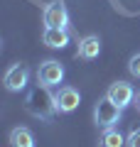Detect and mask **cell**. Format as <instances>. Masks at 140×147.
Wrapping results in <instances>:
<instances>
[{
	"mask_svg": "<svg viewBox=\"0 0 140 147\" xmlns=\"http://www.w3.org/2000/svg\"><path fill=\"white\" fill-rule=\"evenodd\" d=\"M25 110L32 118H37V120H49V118L57 115L59 113L57 98L52 96L49 86H44V84L35 86V88L30 91V96H27V100H25Z\"/></svg>",
	"mask_w": 140,
	"mask_h": 147,
	"instance_id": "6da1fadb",
	"label": "cell"
},
{
	"mask_svg": "<svg viewBox=\"0 0 140 147\" xmlns=\"http://www.w3.org/2000/svg\"><path fill=\"white\" fill-rule=\"evenodd\" d=\"M120 113H123V108H120L118 103H113L108 96H103V98L96 103V108H93V120H96L99 127L108 130V127H116L120 123Z\"/></svg>",
	"mask_w": 140,
	"mask_h": 147,
	"instance_id": "7a4b0ae2",
	"label": "cell"
},
{
	"mask_svg": "<svg viewBox=\"0 0 140 147\" xmlns=\"http://www.w3.org/2000/svg\"><path fill=\"white\" fill-rule=\"evenodd\" d=\"M37 79H39V84L49 86V88H52V86H59L64 81V66L57 59H47L39 66V71H37Z\"/></svg>",
	"mask_w": 140,
	"mask_h": 147,
	"instance_id": "3957f363",
	"label": "cell"
},
{
	"mask_svg": "<svg viewBox=\"0 0 140 147\" xmlns=\"http://www.w3.org/2000/svg\"><path fill=\"white\" fill-rule=\"evenodd\" d=\"M44 25L47 27H62V30H67L69 12H67V7H64L62 0H54V3H49V5L44 7Z\"/></svg>",
	"mask_w": 140,
	"mask_h": 147,
	"instance_id": "277c9868",
	"label": "cell"
},
{
	"mask_svg": "<svg viewBox=\"0 0 140 147\" xmlns=\"http://www.w3.org/2000/svg\"><path fill=\"white\" fill-rule=\"evenodd\" d=\"M27 81H30V71H27L25 64H12L5 74V88L7 91H22L27 88Z\"/></svg>",
	"mask_w": 140,
	"mask_h": 147,
	"instance_id": "5b68a950",
	"label": "cell"
},
{
	"mask_svg": "<svg viewBox=\"0 0 140 147\" xmlns=\"http://www.w3.org/2000/svg\"><path fill=\"white\" fill-rule=\"evenodd\" d=\"M54 98H57V108H59V113H71V110H76L79 103H81V96H79V91L71 88V86H62V88L54 93Z\"/></svg>",
	"mask_w": 140,
	"mask_h": 147,
	"instance_id": "8992f818",
	"label": "cell"
},
{
	"mask_svg": "<svg viewBox=\"0 0 140 147\" xmlns=\"http://www.w3.org/2000/svg\"><path fill=\"white\" fill-rule=\"evenodd\" d=\"M108 96L113 103H118L120 108H125V105H130L135 100V91H133V86L130 84H125V81H116V84H111L108 86Z\"/></svg>",
	"mask_w": 140,
	"mask_h": 147,
	"instance_id": "52a82bcc",
	"label": "cell"
},
{
	"mask_svg": "<svg viewBox=\"0 0 140 147\" xmlns=\"http://www.w3.org/2000/svg\"><path fill=\"white\" fill-rule=\"evenodd\" d=\"M42 39H44L47 47H52V49H64L69 44V32L62 30V27H47Z\"/></svg>",
	"mask_w": 140,
	"mask_h": 147,
	"instance_id": "ba28073f",
	"label": "cell"
},
{
	"mask_svg": "<svg viewBox=\"0 0 140 147\" xmlns=\"http://www.w3.org/2000/svg\"><path fill=\"white\" fill-rule=\"evenodd\" d=\"M101 54V39L96 34H88L79 42V57L81 59H96Z\"/></svg>",
	"mask_w": 140,
	"mask_h": 147,
	"instance_id": "9c48e42d",
	"label": "cell"
},
{
	"mask_svg": "<svg viewBox=\"0 0 140 147\" xmlns=\"http://www.w3.org/2000/svg\"><path fill=\"white\" fill-rule=\"evenodd\" d=\"M10 147H35V137L27 127H12L10 130Z\"/></svg>",
	"mask_w": 140,
	"mask_h": 147,
	"instance_id": "30bf717a",
	"label": "cell"
},
{
	"mask_svg": "<svg viewBox=\"0 0 140 147\" xmlns=\"http://www.w3.org/2000/svg\"><path fill=\"white\" fill-rule=\"evenodd\" d=\"M123 145H125V140L116 127H108L103 132V147H123Z\"/></svg>",
	"mask_w": 140,
	"mask_h": 147,
	"instance_id": "8fae6325",
	"label": "cell"
},
{
	"mask_svg": "<svg viewBox=\"0 0 140 147\" xmlns=\"http://www.w3.org/2000/svg\"><path fill=\"white\" fill-rule=\"evenodd\" d=\"M128 71L133 74V76H138V79H140V54H133V57H130V61H128Z\"/></svg>",
	"mask_w": 140,
	"mask_h": 147,
	"instance_id": "7c38bea8",
	"label": "cell"
},
{
	"mask_svg": "<svg viewBox=\"0 0 140 147\" xmlns=\"http://www.w3.org/2000/svg\"><path fill=\"white\" fill-rule=\"evenodd\" d=\"M125 147H140V127H135V130H130L128 140H125Z\"/></svg>",
	"mask_w": 140,
	"mask_h": 147,
	"instance_id": "4fadbf2b",
	"label": "cell"
},
{
	"mask_svg": "<svg viewBox=\"0 0 140 147\" xmlns=\"http://www.w3.org/2000/svg\"><path fill=\"white\" fill-rule=\"evenodd\" d=\"M135 105H138V110H140V93L135 96Z\"/></svg>",
	"mask_w": 140,
	"mask_h": 147,
	"instance_id": "5bb4252c",
	"label": "cell"
}]
</instances>
